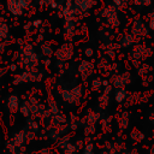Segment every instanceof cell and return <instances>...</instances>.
<instances>
[{"label": "cell", "mask_w": 154, "mask_h": 154, "mask_svg": "<svg viewBox=\"0 0 154 154\" xmlns=\"http://www.w3.org/2000/svg\"><path fill=\"white\" fill-rule=\"evenodd\" d=\"M128 125H129V114L126 112H124L122 114V117L119 118V128L122 130H125L128 128Z\"/></svg>", "instance_id": "7"}, {"label": "cell", "mask_w": 154, "mask_h": 154, "mask_svg": "<svg viewBox=\"0 0 154 154\" xmlns=\"http://www.w3.org/2000/svg\"><path fill=\"white\" fill-rule=\"evenodd\" d=\"M23 141H24V135H23V132H20V134H17V135L14 136V140H13V142H14L16 147H19V146H22Z\"/></svg>", "instance_id": "12"}, {"label": "cell", "mask_w": 154, "mask_h": 154, "mask_svg": "<svg viewBox=\"0 0 154 154\" xmlns=\"http://www.w3.org/2000/svg\"><path fill=\"white\" fill-rule=\"evenodd\" d=\"M102 17H105L108 22V24L111 26H118L119 25V18L117 16V11L116 7L113 6H108L106 8H103L102 11Z\"/></svg>", "instance_id": "3"}, {"label": "cell", "mask_w": 154, "mask_h": 154, "mask_svg": "<svg viewBox=\"0 0 154 154\" xmlns=\"http://www.w3.org/2000/svg\"><path fill=\"white\" fill-rule=\"evenodd\" d=\"M131 82V76L128 72H124L122 75H116L112 78V85L118 88H124L125 84H129Z\"/></svg>", "instance_id": "4"}, {"label": "cell", "mask_w": 154, "mask_h": 154, "mask_svg": "<svg viewBox=\"0 0 154 154\" xmlns=\"http://www.w3.org/2000/svg\"><path fill=\"white\" fill-rule=\"evenodd\" d=\"M84 54H85L87 57H91V55H93V49H91V48H87V49L84 51Z\"/></svg>", "instance_id": "18"}, {"label": "cell", "mask_w": 154, "mask_h": 154, "mask_svg": "<svg viewBox=\"0 0 154 154\" xmlns=\"http://www.w3.org/2000/svg\"><path fill=\"white\" fill-rule=\"evenodd\" d=\"M148 154H154V144L150 147V149H149V153Z\"/></svg>", "instance_id": "23"}, {"label": "cell", "mask_w": 154, "mask_h": 154, "mask_svg": "<svg viewBox=\"0 0 154 154\" xmlns=\"http://www.w3.org/2000/svg\"><path fill=\"white\" fill-rule=\"evenodd\" d=\"M100 154H114V153H113L112 150H108V149H107V150H102Z\"/></svg>", "instance_id": "22"}, {"label": "cell", "mask_w": 154, "mask_h": 154, "mask_svg": "<svg viewBox=\"0 0 154 154\" xmlns=\"http://www.w3.org/2000/svg\"><path fill=\"white\" fill-rule=\"evenodd\" d=\"M102 87V81L101 79H95L94 82H93V89H100Z\"/></svg>", "instance_id": "16"}, {"label": "cell", "mask_w": 154, "mask_h": 154, "mask_svg": "<svg viewBox=\"0 0 154 154\" xmlns=\"http://www.w3.org/2000/svg\"><path fill=\"white\" fill-rule=\"evenodd\" d=\"M149 32V28H148V24H146L142 19L137 18L132 22V25H131V34L136 37V38H142V37H146Z\"/></svg>", "instance_id": "2"}, {"label": "cell", "mask_w": 154, "mask_h": 154, "mask_svg": "<svg viewBox=\"0 0 154 154\" xmlns=\"http://www.w3.org/2000/svg\"><path fill=\"white\" fill-rule=\"evenodd\" d=\"M153 55V49L147 47L146 45L143 43H136L131 51V58L134 60V64L138 67L140 64L147 59L148 57H152Z\"/></svg>", "instance_id": "1"}, {"label": "cell", "mask_w": 154, "mask_h": 154, "mask_svg": "<svg viewBox=\"0 0 154 154\" xmlns=\"http://www.w3.org/2000/svg\"><path fill=\"white\" fill-rule=\"evenodd\" d=\"M134 4L140 7H148L152 5V0H134Z\"/></svg>", "instance_id": "11"}, {"label": "cell", "mask_w": 154, "mask_h": 154, "mask_svg": "<svg viewBox=\"0 0 154 154\" xmlns=\"http://www.w3.org/2000/svg\"><path fill=\"white\" fill-rule=\"evenodd\" d=\"M135 41H136V37H135L131 32H129V34H125V35L122 37V40H120V46H122L123 48H130V47H132V46L135 45Z\"/></svg>", "instance_id": "5"}, {"label": "cell", "mask_w": 154, "mask_h": 154, "mask_svg": "<svg viewBox=\"0 0 154 154\" xmlns=\"http://www.w3.org/2000/svg\"><path fill=\"white\" fill-rule=\"evenodd\" d=\"M10 69H11L12 71H14V70H16V65H11V67H10Z\"/></svg>", "instance_id": "24"}, {"label": "cell", "mask_w": 154, "mask_h": 154, "mask_svg": "<svg viewBox=\"0 0 154 154\" xmlns=\"http://www.w3.org/2000/svg\"><path fill=\"white\" fill-rule=\"evenodd\" d=\"M153 125H154V124H153Z\"/></svg>", "instance_id": "25"}, {"label": "cell", "mask_w": 154, "mask_h": 154, "mask_svg": "<svg viewBox=\"0 0 154 154\" xmlns=\"http://www.w3.org/2000/svg\"><path fill=\"white\" fill-rule=\"evenodd\" d=\"M126 96H128V91L124 88H118L116 90V93H114V99H116V101L118 103H123L125 101Z\"/></svg>", "instance_id": "6"}, {"label": "cell", "mask_w": 154, "mask_h": 154, "mask_svg": "<svg viewBox=\"0 0 154 154\" xmlns=\"http://www.w3.org/2000/svg\"><path fill=\"white\" fill-rule=\"evenodd\" d=\"M130 137H131L135 142H141V141H143V140H144V134H143L142 131H140V130L135 129V130H132V132H131Z\"/></svg>", "instance_id": "8"}, {"label": "cell", "mask_w": 154, "mask_h": 154, "mask_svg": "<svg viewBox=\"0 0 154 154\" xmlns=\"http://www.w3.org/2000/svg\"><path fill=\"white\" fill-rule=\"evenodd\" d=\"M123 154H138V153H137V150H136V149H134V150H130V152H128V150H126V152H124Z\"/></svg>", "instance_id": "21"}, {"label": "cell", "mask_w": 154, "mask_h": 154, "mask_svg": "<svg viewBox=\"0 0 154 154\" xmlns=\"http://www.w3.org/2000/svg\"><path fill=\"white\" fill-rule=\"evenodd\" d=\"M17 107H18V99H17V96H14V95L10 96L8 97V108L12 109V112H14L17 109Z\"/></svg>", "instance_id": "9"}, {"label": "cell", "mask_w": 154, "mask_h": 154, "mask_svg": "<svg viewBox=\"0 0 154 154\" xmlns=\"http://www.w3.org/2000/svg\"><path fill=\"white\" fill-rule=\"evenodd\" d=\"M113 2L117 8H124L128 4V0H113Z\"/></svg>", "instance_id": "15"}, {"label": "cell", "mask_w": 154, "mask_h": 154, "mask_svg": "<svg viewBox=\"0 0 154 154\" xmlns=\"http://www.w3.org/2000/svg\"><path fill=\"white\" fill-rule=\"evenodd\" d=\"M99 101H100V106H101L102 108H105V107L108 105V94H105V93H103V95L99 97Z\"/></svg>", "instance_id": "13"}, {"label": "cell", "mask_w": 154, "mask_h": 154, "mask_svg": "<svg viewBox=\"0 0 154 154\" xmlns=\"http://www.w3.org/2000/svg\"><path fill=\"white\" fill-rule=\"evenodd\" d=\"M137 71H138V73H141V75H146V73H148V72L150 71V66L147 65L146 63H141L140 66L137 67Z\"/></svg>", "instance_id": "10"}, {"label": "cell", "mask_w": 154, "mask_h": 154, "mask_svg": "<svg viewBox=\"0 0 154 154\" xmlns=\"http://www.w3.org/2000/svg\"><path fill=\"white\" fill-rule=\"evenodd\" d=\"M148 19H149V20H148V28H149L152 31H154V11L149 13Z\"/></svg>", "instance_id": "14"}, {"label": "cell", "mask_w": 154, "mask_h": 154, "mask_svg": "<svg viewBox=\"0 0 154 154\" xmlns=\"http://www.w3.org/2000/svg\"><path fill=\"white\" fill-rule=\"evenodd\" d=\"M20 109H22V113H23L24 116H28V114H29V108H25V105H23Z\"/></svg>", "instance_id": "19"}, {"label": "cell", "mask_w": 154, "mask_h": 154, "mask_svg": "<svg viewBox=\"0 0 154 154\" xmlns=\"http://www.w3.org/2000/svg\"><path fill=\"white\" fill-rule=\"evenodd\" d=\"M83 154H94V153H93V144H91V143H89V144L85 147V150H84Z\"/></svg>", "instance_id": "17"}, {"label": "cell", "mask_w": 154, "mask_h": 154, "mask_svg": "<svg viewBox=\"0 0 154 154\" xmlns=\"http://www.w3.org/2000/svg\"><path fill=\"white\" fill-rule=\"evenodd\" d=\"M111 90H112V85H106V88H105V94H109L111 93Z\"/></svg>", "instance_id": "20"}]
</instances>
